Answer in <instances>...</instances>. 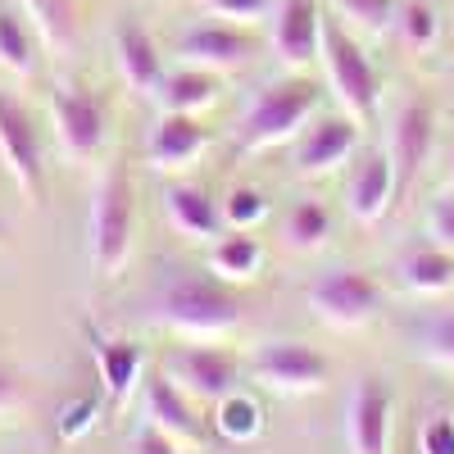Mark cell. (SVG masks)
Masks as SVG:
<instances>
[{
	"label": "cell",
	"instance_id": "obj_1",
	"mask_svg": "<svg viewBox=\"0 0 454 454\" xmlns=\"http://www.w3.org/2000/svg\"><path fill=\"white\" fill-rule=\"evenodd\" d=\"M314 114H318V82L300 78V73L278 78V82L263 87L254 96V105L241 114L237 150H241V155H254V150L282 145V141H291L300 128H305Z\"/></svg>",
	"mask_w": 454,
	"mask_h": 454
},
{
	"label": "cell",
	"instance_id": "obj_2",
	"mask_svg": "<svg viewBox=\"0 0 454 454\" xmlns=\"http://www.w3.org/2000/svg\"><path fill=\"white\" fill-rule=\"evenodd\" d=\"M132 227H137V196L123 164H114L96 186L91 218H87V259L96 278H119L132 254Z\"/></svg>",
	"mask_w": 454,
	"mask_h": 454
},
{
	"label": "cell",
	"instance_id": "obj_3",
	"mask_svg": "<svg viewBox=\"0 0 454 454\" xmlns=\"http://www.w3.org/2000/svg\"><path fill=\"white\" fill-rule=\"evenodd\" d=\"M323 64H327V82H332L340 109L355 123H368L377 105H382V78H377L372 59L364 55L359 36L350 27H340L332 14H323Z\"/></svg>",
	"mask_w": 454,
	"mask_h": 454
},
{
	"label": "cell",
	"instance_id": "obj_4",
	"mask_svg": "<svg viewBox=\"0 0 454 454\" xmlns=\"http://www.w3.org/2000/svg\"><path fill=\"white\" fill-rule=\"evenodd\" d=\"M155 318L182 336H200V340H218L227 336L237 323H241V305L223 286H209L200 278H182L173 282L160 305H155Z\"/></svg>",
	"mask_w": 454,
	"mask_h": 454
},
{
	"label": "cell",
	"instance_id": "obj_5",
	"mask_svg": "<svg viewBox=\"0 0 454 454\" xmlns=\"http://www.w3.org/2000/svg\"><path fill=\"white\" fill-rule=\"evenodd\" d=\"M246 372L273 395H314L327 387L332 364L305 340H263L250 355Z\"/></svg>",
	"mask_w": 454,
	"mask_h": 454
},
{
	"label": "cell",
	"instance_id": "obj_6",
	"mask_svg": "<svg viewBox=\"0 0 454 454\" xmlns=\"http://www.w3.org/2000/svg\"><path fill=\"white\" fill-rule=\"evenodd\" d=\"M263 51V36L241 27V23H227V19H200L177 36V55L182 64L192 68H209V73H237L246 64H254Z\"/></svg>",
	"mask_w": 454,
	"mask_h": 454
},
{
	"label": "cell",
	"instance_id": "obj_7",
	"mask_svg": "<svg viewBox=\"0 0 454 454\" xmlns=\"http://www.w3.org/2000/svg\"><path fill=\"white\" fill-rule=\"evenodd\" d=\"M51 128H55V141L59 150L73 160V164H91L105 145V105L96 91L78 87V82H59L51 91Z\"/></svg>",
	"mask_w": 454,
	"mask_h": 454
},
{
	"label": "cell",
	"instance_id": "obj_8",
	"mask_svg": "<svg viewBox=\"0 0 454 454\" xmlns=\"http://www.w3.org/2000/svg\"><path fill=\"white\" fill-rule=\"evenodd\" d=\"M0 160L10 177L32 205H46V164H42V141H36L32 114L0 87Z\"/></svg>",
	"mask_w": 454,
	"mask_h": 454
},
{
	"label": "cell",
	"instance_id": "obj_9",
	"mask_svg": "<svg viewBox=\"0 0 454 454\" xmlns=\"http://www.w3.org/2000/svg\"><path fill=\"white\" fill-rule=\"evenodd\" d=\"M309 309L332 327H364L382 309V286L359 269H332L309 286Z\"/></svg>",
	"mask_w": 454,
	"mask_h": 454
},
{
	"label": "cell",
	"instance_id": "obj_10",
	"mask_svg": "<svg viewBox=\"0 0 454 454\" xmlns=\"http://www.w3.org/2000/svg\"><path fill=\"white\" fill-rule=\"evenodd\" d=\"M164 377L196 404H218L227 391H237V359L214 346H182L164 355Z\"/></svg>",
	"mask_w": 454,
	"mask_h": 454
},
{
	"label": "cell",
	"instance_id": "obj_11",
	"mask_svg": "<svg viewBox=\"0 0 454 454\" xmlns=\"http://www.w3.org/2000/svg\"><path fill=\"white\" fill-rule=\"evenodd\" d=\"M395 395L382 377H364L346 400V445L350 454H391Z\"/></svg>",
	"mask_w": 454,
	"mask_h": 454
},
{
	"label": "cell",
	"instance_id": "obj_12",
	"mask_svg": "<svg viewBox=\"0 0 454 454\" xmlns=\"http://www.w3.org/2000/svg\"><path fill=\"white\" fill-rule=\"evenodd\" d=\"M432 141H436V114L423 96H409L391 123V168H395V196L409 192L413 177L423 173L427 155H432Z\"/></svg>",
	"mask_w": 454,
	"mask_h": 454
},
{
	"label": "cell",
	"instance_id": "obj_13",
	"mask_svg": "<svg viewBox=\"0 0 454 454\" xmlns=\"http://www.w3.org/2000/svg\"><path fill=\"white\" fill-rule=\"evenodd\" d=\"M323 0H278L269 42L286 68H309L323 55Z\"/></svg>",
	"mask_w": 454,
	"mask_h": 454
},
{
	"label": "cell",
	"instance_id": "obj_14",
	"mask_svg": "<svg viewBox=\"0 0 454 454\" xmlns=\"http://www.w3.org/2000/svg\"><path fill=\"white\" fill-rule=\"evenodd\" d=\"M359 145V123L350 114H332V119H318L305 141L295 145V173L300 177H323V173H336L355 155Z\"/></svg>",
	"mask_w": 454,
	"mask_h": 454
},
{
	"label": "cell",
	"instance_id": "obj_15",
	"mask_svg": "<svg viewBox=\"0 0 454 454\" xmlns=\"http://www.w3.org/2000/svg\"><path fill=\"white\" fill-rule=\"evenodd\" d=\"M114 59H119V73L123 82L137 91V96H155V87L164 82V55L155 46L150 27H141L137 19H119L114 23Z\"/></svg>",
	"mask_w": 454,
	"mask_h": 454
},
{
	"label": "cell",
	"instance_id": "obj_16",
	"mask_svg": "<svg viewBox=\"0 0 454 454\" xmlns=\"http://www.w3.org/2000/svg\"><path fill=\"white\" fill-rule=\"evenodd\" d=\"M205 145H209V132L196 123V114H160L155 132L145 141V160L164 173H177V168H192Z\"/></svg>",
	"mask_w": 454,
	"mask_h": 454
},
{
	"label": "cell",
	"instance_id": "obj_17",
	"mask_svg": "<svg viewBox=\"0 0 454 454\" xmlns=\"http://www.w3.org/2000/svg\"><path fill=\"white\" fill-rule=\"evenodd\" d=\"M145 419L164 436H173L177 445H200L205 441V423L196 419V400L182 395L168 377H150L145 382Z\"/></svg>",
	"mask_w": 454,
	"mask_h": 454
},
{
	"label": "cell",
	"instance_id": "obj_18",
	"mask_svg": "<svg viewBox=\"0 0 454 454\" xmlns=\"http://www.w3.org/2000/svg\"><path fill=\"white\" fill-rule=\"evenodd\" d=\"M164 214L168 223L177 227L182 237H192V241H214L223 237V205L205 192V186H192V182H173L164 186Z\"/></svg>",
	"mask_w": 454,
	"mask_h": 454
},
{
	"label": "cell",
	"instance_id": "obj_19",
	"mask_svg": "<svg viewBox=\"0 0 454 454\" xmlns=\"http://www.w3.org/2000/svg\"><path fill=\"white\" fill-rule=\"evenodd\" d=\"M395 200V168H391V155H368L350 186H346V209L355 223H382V214L391 209Z\"/></svg>",
	"mask_w": 454,
	"mask_h": 454
},
{
	"label": "cell",
	"instance_id": "obj_20",
	"mask_svg": "<svg viewBox=\"0 0 454 454\" xmlns=\"http://www.w3.org/2000/svg\"><path fill=\"white\" fill-rule=\"evenodd\" d=\"M218 96H223V78H218V73L182 64V68L164 73V82L155 87V96H150V100L160 105V114H200Z\"/></svg>",
	"mask_w": 454,
	"mask_h": 454
},
{
	"label": "cell",
	"instance_id": "obj_21",
	"mask_svg": "<svg viewBox=\"0 0 454 454\" xmlns=\"http://www.w3.org/2000/svg\"><path fill=\"white\" fill-rule=\"evenodd\" d=\"M42 36L27 23V14L19 5H0V68L14 78H32L42 68Z\"/></svg>",
	"mask_w": 454,
	"mask_h": 454
},
{
	"label": "cell",
	"instance_id": "obj_22",
	"mask_svg": "<svg viewBox=\"0 0 454 454\" xmlns=\"http://www.w3.org/2000/svg\"><path fill=\"white\" fill-rule=\"evenodd\" d=\"M141 346L137 340H114V336H96V368H100V382L109 404H128L137 391V377H141Z\"/></svg>",
	"mask_w": 454,
	"mask_h": 454
},
{
	"label": "cell",
	"instance_id": "obj_23",
	"mask_svg": "<svg viewBox=\"0 0 454 454\" xmlns=\"http://www.w3.org/2000/svg\"><path fill=\"white\" fill-rule=\"evenodd\" d=\"M209 269L227 282H250L259 269H263V246L259 237H250L246 227H237V232H223L209 241Z\"/></svg>",
	"mask_w": 454,
	"mask_h": 454
},
{
	"label": "cell",
	"instance_id": "obj_24",
	"mask_svg": "<svg viewBox=\"0 0 454 454\" xmlns=\"http://www.w3.org/2000/svg\"><path fill=\"white\" fill-rule=\"evenodd\" d=\"M400 278H404L409 291H419V295H445L454 286V254L441 250L436 241L419 246V250H409L400 259Z\"/></svg>",
	"mask_w": 454,
	"mask_h": 454
},
{
	"label": "cell",
	"instance_id": "obj_25",
	"mask_svg": "<svg viewBox=\"0 0 454 454\" xmlns=\"http://www.w3.org/2000/svg\"><path fill=\"white\" fill-rule=\"evenodd\" d=\"M19 10L27 14V23L36 27L46 51H68L78 36V10L73 0H19Z\"/></svg>",
	"mask_w": 454,
	"mask_h": 454
},
{
	"label": "cell",
	"instance_id": "obj_26",
	"mask_svg": "<svg viewBox=\"0 0 454 454\" xmlns=\"http://www.w3.org/2000/svg\"><path fill=\"white\" fill-rule=\"evenodd\" d=\"M323 10L359 36H387L395 27L400 0H323Z\"/></svg>",
	"mask_w": 454,
	"mask_h": 454
},
{
	"label": "cell",
	"instance_id": "obj_27",
	"mask_svg": "<svg viewBox=\"0 0 454 454\" xmlns=\"http://www.w3.org/2000/svg\"><path fill=\"white\" fill-rule=\"evenodd\" d=\"M400 46L413 51V55H427L436 42H441V10L432 5V0H400L395 10V27Z\"/></svg>",
	"mask_w": 454,
	"mask_h": 454
},
{
	"label": "cell",
	"instance_id": "obj_28",
	"mask_svg": "<svg viewBox=\"0 0 454 454\" xmlns=\"http://www.w3.org/2000/svg\"><path fill=\"white\" fill-rule=\"evenodd\" d=\"M332 237V214L323 200H295V209L286 214V241L295 250H318Z\"/></svg>",
	"mask_w": 454,
	"mask_h": 454
},
{
	"label": "cell",
	"instance_id": "obj_29",
	"mask_svg": "<svg viewBox=\"0 0 454 454\" xmlns=\"http://www.w3.org/2000/svg\"><path fill=\"white\" fill-rule=\"evenodd\" d=\"M214 427L227 436V441H250L259 427H263V413L250 395L241 391H227L218 404H214Z\"/></svg>",
	"mask_w": 454,
	"mask_h": 454
},
{
	"label": "cell",
	"instance_id": "obj_30",
	"mask_svg": "<svg viewBox=\"0 0 454 454\" xmlns=\"http://www.w3.org/2000/svg\"><path fill=\"white\" fill-rule=\"evenodd\" d=\"M200 10L214 14V19H227V23H241V27H254V23H269L278 0H200Z\"/></svg>",
	"mask_w": 454,
	"mask_h": 454
},
{
	"label": "cell",
	"instance_id": "obj_31",
	"mask_svg": "<svg viewBox=\"0 0 454 454\" xmlns=\"http://www.w3.org/2000/svg\"><path fill=\"white\" fill-rule=\"evenodd\" d=\"M263 214H269V200H263L254 186H237V192L223 200V223L227 227H246V232H250Z\"/></svg>",
	"mask_w": 454,
	"mask_h": 454
},
{
	"label": "cell",
	"instance_id": "obj_32",
	"mask_svg": "<svg viewBox=\"0 0 454 454\" xmlns=\"http://www.w3.org/2000/svg\"><path fill=\"white\" fill-rule=\"evenodd\" d=\"M423 355H427L436 368L454 372V314H441V318L427 323V332H423Z\"/></svg>",
	"mask_w": 454,
	"mask_h": 454
},
{
	"label": "cell",
	"instance_id": "obj_33",
	"mask_svg": "<svg viewBox=\"0 0 454 454\" xmlns=\"http://www.w3.org/2000/svg\"><path fill=\"white\" fill-rule=\"evenodd\" d=\"M419 454H454V419L441 409L419 427Z\"/></svg>",
	"mask_w": 454,
	"mask_h": 454
},
{
	"label": "cell",
	"instance_id": "obj_34",
	"mask_svg": "<svg viewBox=\"0 0 454 454\" xmlns=\"http://www.w3.org/2000/svg\"><path fill=\"white\" fill-rule=\"evenodd\" d=\"M427 232L441 250L454 254V196H441L432 209H427Z\"/></svg>",
	"mask_w": 454,
	"mask_h": 454
},
{
	"label": "cell",
	"instance_id": "obj_35",
	"mask_svg": "<svg viewBox=\"0 0 454 454\" xmlns=\"http://www.w3.org/2000/svg\"><path fill=\"white\" fill-rule=\"evenodd\" d=\"M91 423H96V400H78V404L59 409V423H55V432H59L64 441H78V436H82Z\"/></svg>",
	"mask_w": 454,
	"mask_h": 454
},
{
	"label": "cell",
	"instance_id": "obj_36",
	"mask_svg": "<svg viewBox=\"0 0 454 454\" xmlns=\"http://www.w3.org/2000/svg\"><path fill=\"white\" fill-rule=\"evenodd\" d=\"M132 454H182L173 436H164L155 423H145L137 436H132Z\"/></svg>",
	"mask_w": 454,
	"mask_h": 454
},
{
	"label": "cell",
	"instance_id": "obj_37",
	"mask_svg": "<svg viewBox=\"0 0 454 454\" xmlns=\"http://www.w3.org/2000/svg\"><path fill=\"white\" fill-rule=\"evenodd\" d=\"M10 409H19V382H14L5 368H0V419H5Z\"/></svg>",
	"mask_w": 454,
	"mask_h": 454
},
{
	"label": "cell",
	"instance_id": "obj_38",
	"mask_svg": "<svg viewBox=\"0 0 454 454\" xmlns=\"http://www.w3.org/2000/svg\"><path fill=\"white\" fill-rule=\"evenodd\" d=\"M450 177H454V150H450Z\"/></svg>",
	"mask_w": 454,
	"mask_h": 454
},
{
	"label": "cell",
	"instance_id": "obj_39",
	"mask_svg": "<svg viewBox=\"0 0 454 454\" xmlns=\"http://www.w3.org/2000/svg\"><path fill=\"white\" fill-rule=\"evenodd\" d=\"M0 241H5V223H0Z\"/></svg>",
	"mask_w": 454,
	"mask_h": 454
}]
</instances>
